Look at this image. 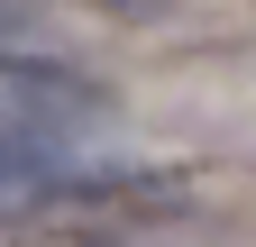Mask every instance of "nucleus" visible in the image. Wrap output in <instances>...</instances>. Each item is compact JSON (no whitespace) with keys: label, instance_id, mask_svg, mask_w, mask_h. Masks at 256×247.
Returning <instances> with one entry per match:
<instances>
[{"label":"nucleus","instance_id":"obj_1","mask_svg":"<svg viewBox=\"0 0 256 247\" xmlns=\"http://www.w3.org/2000/svg\"><path fill=\"white\" fill-rule=\"evenodd\" d=\"M101 119V92L64 64L37 55H0V138H37V146H74Z\"/></svg>","mask_w":256,"mask_h":247},{"label":"nucleus","instance_id":"obj_2","mask_svg":"<svg viewBox=\"0 0 256 247\" xmlns=\"http://www.w3.org/2000/svg\"><path fill=\"white\" fill-rule=\"evenodd\" d=\"M92 10H110V18H156L165 0H92Z\"/></svg>","mask_w":256,"mask_h":247},{"label":"nucleus","instance_id":"obj_3","mask_svg":"<svg viewBox=\"0 0 256 247\" xmlns=\"http://www.w3.org/2000/svg\"><path fill=\"white\" fill-rule=\"evenodd\" d=\"M28 28V0H0V37H18Z\"/></svg>","mask_w":256,"mask_h":247}]
</instances>
